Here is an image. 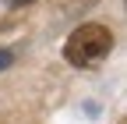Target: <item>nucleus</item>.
Instances as JSON below:
<instances>
[{"instance_id": "obj_1", "label": "nucleus", "mask_w": 127, "mask_h": 124, "mask_svg": "<svg viewBox=\"0 0 127 124\" xmlns=\"http://www.w3.org/2000/svg\"><path fill=\"white\" fill-rule=\"evenodd\" d=\"M109 50H113V32H109L106 25H95V21L78 25L67 36V43H64V57H67V64H74V67L99 64Z\"/></svg>"}, {"instance_id": "obj_3", "label": "nucleus", "mask_w": 127, "mask_h": 124, "mask_svg": "<svg viewBox=\"0 0 127 124\" xmlns=\"http://www.w3.org/2000/svg\"><path fill=\"white\" fill-rule=\"evenodd\" d=\"M11 7H25V4H35V0H7Z\"/></svg>"}, {"instance_id": "obj_2", "label": "nucleus", "mask_w": 127, "mask_h": 124, "mask_svg": "<svg viewBox=\"0 0 127 124\" xmlns=\"http://www.w3.org/2000/svg\"><path fill=\"white\" fill-rule=\"evenodd\" d=\"M11 60H14V57H11L7 50H0V67H11Z\"/></svg>"}]
</instances>
